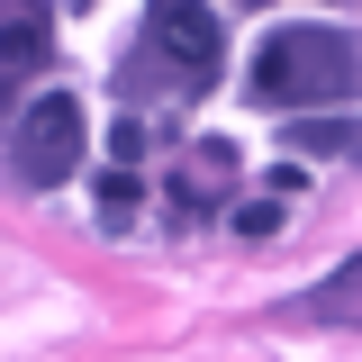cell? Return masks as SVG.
Segmentation results:
<instances>
[{"instance_id":"1","label":"cell","mask_w":362,"mask_h":362,"mask_svg":"<svg viewBox=\"0 0 362 362\" xmlns=\"http://www.w3.org/2000/svg\"><path fill=\"white\" fill-rule=\"evenodd\" d=\"M254 109L281 118H335L344 100H362V37L354 28H326V18H290L254 45V73H245Z\"/></svg>"},{"instance_id":"2","label":"cell","mask_w":362,"mask_h":362,"mask_svg":"<svg viewBox=\"0 0 362 362\" xmlns=\"http://www.w3.org/2000/svg\"><path fill=\"white\" fill-rule=\"evenodd\" d=\"M218 73H226V18L190 9V0H163V9H145L127 64L109 82H118L127 109H173V100H199Z\"/></svg>"},{"instance_id":"3","label":"cell","mask_w":362,"mask_h":362,"mask_svg":"<svg viewBox=\"0 0 362 362\" xmlns=\"http://www.w3.org/2000/svg\"><path fill=\"white\" fill-rule=\"evenodd\" d=\"M82 145H90V118L73 90H37L18 118H9V181L18 190H64L82 173Z\"/></svg>"},{"instance_id":"4","label":"cell","mask_w":362,"mask_h":362,"mask_svg":"<svg viewBox=\"0 0 362 362\" xmlns=\"http://www.w3.org/2000/svg\"><path fill=\"white\" fill-rule=\"evenodd\" d=\"M235 190H245V154L226 136H190L163 163V209L173 218H235Z\"/></svg>"},{"instance_id":"5","label":"cell","mask_w":362,"mask_h":362,"mask_svg":"<svg viewBox=\"0 0 362 362\" xmlns=\"http://www.w3.org/2000/svg\"><path fill=\"white\" fill-rule=\"evenodd\" d=\"M190 136H173V118H154V109H127L118 127H109V163L118 173H145V163H163V154H181Z\"/></svg>"},{"instance_id":"6","label":"cell","mask_w":362,"mask_h":362,"mask_svg":"<svg viewBox=\"0 0 362 362\" xmlns=\"http://www.w3.org/2000/svg\"><path fill=\"white\" fill-rule=\"evenodd\" d=\"M290 154H308V163H344V154H362V118H290V136H281Z\"/></svg>"},{"instance_id":"7","label":"cell","mask_w":362,"mask_h":362,"mask_svg":"<svg viewBox=\"0 0 362 362\" xmlns=\"http://www.w3.org/2000/svg\"><path fill=\"white\" fill-rule=\"evenodd\" d=\"M281 317H299V326H344V317H362V263H344L335 281H317L308 299H290Z\"/></svg>"},{"instance_id":"8","label":"cell","mask_w":362,"mask_h":362,"mask_svg":"<svg viewBox=\"0 0 362 362\" xmlns=\"http://www.w3.org/2000/svg\"><path fill=\"white\" fill-rule=\"evenodd\" d=\"M45 54H54V18H45V9H18V28H9V54H0V73H9V82H28V73H45Z\"/></svg>"},{"instance_id":"9","label":"cell","mask_w":362,"mask_h":362,"mask_svg":"<svg viewBox=\"0 0 362 362\" xmlns=\"http://www.w3.org/2000/svg\"><path fill=\"white\" fill-rule=\"evenodd\" d=\"M90 209H100V226H109V235H118V226H136V209H145V173H118V163H109V173L90 181Z\"/></svg>"},{"instance_id":"10","label":"cell","mask_w":362,"mask_h":362,"mask_svg":"<svg viewBox=\"0 0 362 362\" xmlns=\"http://www.w3.org/2000/svg\"><path fill=\"white\" fill-rule=\"evenodd\" d=\"M281 226H290V199H235V235H245V245H263V235H281Z\"/></svg>"},{"instance_id":"11","label":"cell","mask_w":362,"mask_h":362,"mask_svg":"<svg viewBox=\"0 0 362 362\" xmlns=\"http://www.w3.org/2000/svg\"><path fill=\"white\" fill-rule=\"evenodd\" d=\"M263 190H272V199H299V190H308V163H290V154H281V163L263 173Z\"/></svg>"}]
</instances>
